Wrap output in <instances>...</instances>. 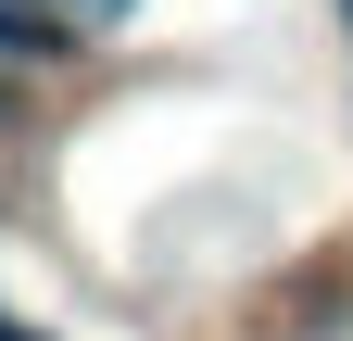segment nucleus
<instances>
[{
    "mask_svg": "<svg viewBox=\"0 0 353 341\" xmlns=\"http://www.w3.org/2000/svg\"><path fill=\"white\" fill-rule=\"evenodd\" d=\"M0 341H26V329H13V316H0Z\"/></svg>",
    "mask_w": 353,
    "mask_h": 341,
    "instance_id": "f257e3e1",
    "label": "nucleus"
}]
</instances>
